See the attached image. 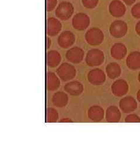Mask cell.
<instances>
[{
  "label": "cell",
  "instance_id": "28",
  "mask_svg": "<svg viewBox=\"0 0 140 157\" xmlns=\"http://www.w3.org/2000/svg\"><path fill=\"white\" fill-rule=\"evenodd\" d=\"M122 1L126 5L130 6L134 4L136 1V0H122Z\"/></svg>",
  "mask_w": 140,
  "mask_h": 157
},
{
  "label": "cell",
  "instance_id": "32",
  "mask_svg": "<svg viewBox=\"0 0 140 157\" xmlns=\"http://www.w3.org/2000/svg\"><path fill=\"white\" fill-rule=\"evenodd\" d=\"M137 98L138 101L140 103V90H138V91L137 92Z\"/></svg>",
  "mask_w": 140,
  "mask_h": 157
},
{
  "label": "cell",
  "instance_id": "15",
  "mask_svg": "<svg viewBox=\"0 0 140 157\" xmlns=\"http://www.w3.org/2000/svg\"><path fill=\"white\" fill-rule=\"evenodd\" d=\"M126 64L130 69L136 71L140 69V52L133 51L126 59Z\"/></svg>",
  "mask_w": 140,
  "mask_h": 157
},
{
  "label": "cell",
  "instance_id": "6",
  "mask_svg": "<svg viewBox=\"0 0 140 157\" xmlns=\"http://www.w3.org/2000/svg\"><path fill=\"white\" fill-rule=\"evenodd\" d=\"M90 25V17L82 12L77 13L72 19L73 28L79 31H83L89 27Z\"/></svg>",
  "mask_w": 140,
  "mask_h": 157
},
{
  "label": "cell",
  "instance_id": "16",
  "mask_svg": "<svg viewBox=\"0 0 140 157\" xmlns=\"http://www.w3.org/2000/svg\"><path fill=\"white\" fill-rule=\"evenodd\" d=\"M64 90L73 96L81 95L84 91V86L78 81L69 82L65 85Z\"/></svg>",
  "mask_w": 140,
  "mask_h": 157
},
{
  "label": "cell",
  "instance_id": "1",
  "mask_svg": "<svg viewBox=\"0 0 140 157\" xmlns=\"http://www.w3.org/2000/svg\"><path fill=\"white\" fill-rule=\"evenodd\" d=\"M74 8L73 4L67 1L60 2L56 8L55 15L61 21H67L73 16Z\"/></svg>",
  "mask_w": 140,
  "mask_h": 157
},
{
  "label": "cell",
  "instance_id": "25",
  "mask_svg": "<svg viewBox=\"0 0 140 157\" xmlns=\"http://www.w3.org/2000/svg\"><path fill=\"white\" fill-rule=\"evenodd\" d=\"M131 15L135 19H140V2H138L133 6L131 10Z\"/></svg>",
  "mask_w": 140,
  "mask_h": 157
},
{
  "label": "cell",
  "instance_id": "11",
  "mask_svg": "<svg viewBox=\"0 0 140 157\" xmlns=\"http://www.w3.org/2000/svg\"><path fill=\"white\" fill-rule=\"evenodd\" d=\"M88 80L90 83L94 85L103 84L106 80L105 72L100 69L96 68L90 71L88 74Z\"/></svg>",
  "mask_w": 140,
  "mask_h": 157
},
{
  "label": "cell",
  "instance_id": "5",
  "mask_svg": "<svg viewBox=\"0 0 140 157\" xmlns=\"http://www.w3.org/2000/svg\"><path fill=\"white\" fill-rule=\"evenodd\" d=\"M111 36L115 38H122L126 35L128 31V26L126 22L122 20H116L111 23L109 28Z\"/></svg>",
  "mask_w": 140,
  "mask_h": 157
},
{
  "label": "cell",
  "instance_id": "3",
  "mask_svg": "<svg viewBox=\"0 0 140 157\" xmlns=\"http://www.w3.org/2000/svg\"><path fill=\"white\" fill-rule=\"evenodd\" d=\"M85 39L90 45L97 46L103 43L104 40V34L100 29L92 28L86 32Z\"/></svg>",
  "mask_w": 140,
  "mask_h": 157
},
{
  "label": "cell",
  "instance_id": "8",
  "mask_svg": "<svg viewBox=\"0 0 140 157\" xmlns=\"http://www.w3.org/2000/svg\"><path fill=\"white\" fill-rule=\"evenodd\" d=\"M62 29V23L58 19L53 17L47 19L46 22V32L49 36H56L60 33Z\"/></svg>",
  "mask_w": 140,
  "mask_h": 157
},
{
  "label": "cell",
  "instance_id": "10",
  "mask_svg": "<svg viewBox=\"0 0 140 157\" xmlns=\"http://www.w3.org/2000/svg\"><path fill=\"white\" fill-rule=\"evenodd\" d=\"M75 36L73 32L66 30L62 32L58 37L57 42L59 46L62 48H68L74 44Z\"/></svg>",
  "mask_w": 140,
  "mask_h": 157
},
{
  "label": "cell",
  "instance_id": "21",
  "mask_svg": "<svg viewBox=\"0 0 140 157\" xmlns=\"http://www.w3.org/2000/svg\"><path fill=\"white\" fill-rule=\"evenodd\" d=\"M46 82L48 90L53 91L57 90L60 85V81L56 74L51 72L47 73Z\"/></svg>",
  "mask_w": 140,
  "mask_h": 157
},
{
  "label": "cell",
  "instance_id": "20",
  "mask_svg": "<svg viewBox=\"0 0 140 157\" xmlns=\"http://www.w3.org/2000/svg\"><path fill=\"white\" fill-rule=\"evenodd\" d=\"M68 97L64 92L58 91L56 93L52 98L53 104L58 108H63L67 105Z\"/></svg>",
  "mask_w": 140,
  "mask_h": 157
},
{
  "label": "cell",
  "instance_id": "13",
  "mask_svg": "<svg viewBox=\"0 0 140 157\" xmlns=\"http://www.w3.org/2000/svg\"><path fill=\"white\" fill-rule=\"evenodd\" d=\"M129 91V85L123 79H118L115 81L112 86L113 94L116 97H121L126 95Z\"/></svg>",
  "mask_w": 140,
  "mask_h": 157
},
{
  "label": "cell",
  "instance_id": "33",
  "mask_svg": "<svg viewBox=\"0 0 140 157\" xmlns=\"http://www.w3.org/2000/svg\"><path fill=\"white\" fill-rule=\"evenodd\" d=\"M138 81H139V82L140 83V73H139V75H138Z\"/></svg>",
  "mask_w": 140,
  "mask_h": 157
},
{
  "label": "cell",
  "instance_id": "14",
  "mask_svg": "<svg viewBox=\"0 0 140 157\" xmlns=\"http://www.w3.org/2000/svg\"><path fill=\"white\" fill-rule=\"evenodd\" d=\"M127 53V49L123 43H118L113 45L110 50L112 57L116 60L123 59Z\"/></svg>",
  "mask_w": 140,
  "mask_h": 157
},
{
  "label": "cell",
  "instance_id": "7",
  "mask_svg": "<svg viewBox=\"0 0 140 157\" xmlns=\"http://www.w3.org/2000/svg\"><path fill=\"white\" fill-rule=\"evenodd\" d=\"M84 51L79 47H74L67 51L66 57L69 62L78 64L82 61L84 58Z\"/></svg>",
  "mask_w": 140,
  "mask_h": 157
},
{
  "label": "cell",
  "instance_id": "2",
  "mask_svg": "<svg viewBox=\"0 0 140 157\" xmlns=\"http://www.w3.org/2000/svg\"><path fill=\"white\" fill-rule=\"evenodd\" d=\"M105 61V55L102 51L94 48L88 51L85 62L89 67H98L101 65Z\"/></svg>",
  "mask_w": 140,
  "mask_h": 157
},
{
  "label": "cell",
  "instance_id": "22",
  "mask_svg": "<svg viewBox=\"0 0 140 157\" xmlns=\"http://www.w3.org/2000/svg\"><path fill=\"white\" fill-rule=\"evenodd\" d=\"M106 73L107 76L110 79H115L120 76L122 69L118 63L112 62L107 65Z\"/></svg>",
  "mask_w": 140,
  "mask_h": 157
},
{
  "label": "cell",
  "instance_id": "12",
  "mask_svg": "<svg viewBox=\"0 0 140 157\" xmlns=\"http://www.w3.org/2000/svg\"><path fill=\"white\" fill-rule=\"evenodd\" d=\"M119 106L122 112L130 113L137 109V102L133 97L126 96L120 100Z\"/></svg>",
  "mask_w": 140,
  "mask_h": 157
},
{
  "label": "cell",
  "instance_id": "26",
  "mask_svg": "<svg viewBox=\"0 0 140 157\" xmlns=\"http://www.w3.org/2000/svg\"><path fill=\"white\" fill-rule=\"evenodd\" d=\"M57 0H46V9L48 12L52 11L56 8Z\"/></svg>",
  "mask_w": 140,
  "mask_h": 157
},
{
  "label": "cell",
  "instance_id": "18",
  "mask_svg": "<svg viewBox=\"0 0 140 157\" xmlns=\"http://www.w3.org/2000/svg\"><path fill=\"white\" fill-rule=\"evenodd\" d=\"M104 110L98 105H94L90 107L88 115L90 119L94 122H100L104 118Z\"/></svg>",
  "mask_w": 140,
  "mask_h": 157
},
{
  "label": "cell",
  "instance_id": "29",
  "mask_svg": "<svg viewBox=\"0 0 140 157\" xmlns=\"http://www.w3.org/2000/svg\"><path fill=\"white\" fill-rule=\"evenodd\" d=\"M135 32L137 34L140 36V21L138 22L135 25Z\"/></svg>",
  "mask_w": 140,
  "mask_h": 157
},
{
  "label": "cell",
  "instance_id": "27",
  "mask_svg": "<svg viewBox=\"0 0 140 157\" xmlns=\"http://www.w3.org/2000/svg\"><path fill=\"white\" fill-rule=\"evenodd\" d=\"M125 122L127 123H139L140 122V118L136 114H130L125 119Z\"/></svg>",
  "mask_w": 140,
  "mask_h": 157
},
{
  "label": "cell",
  "instance_id": "23",
  "mask_svg": "<svg viewBox=\"0 0 140 157\" xmlns=\"http://www.w3.org/2000/svg\"><path fill=\"white\" fill-rule=\"evenodd\" d=\"M58 119V113L54 108H48L46 111V122L49 123L56 122Z\"/></svg>",
  "mask_w": 140,
  "mask_h": 157
},
{
  "label": "cell",
  "instance_id": "24",
  "mask_svg": "<svg viewBox=\"0 0 140 157\" xmlns=\"http://www.w3.org/2000/svg\"><path fill=\"white\" fill-rule=\"evenodd\" d=\"M99 0H82V4L85 8L92 10L98 5Z\"/></svg>",
  "mask_w": 140,
  "mask_h": 157
},
{
  "label": "cell",
  "instance_id": "19",
  "mask_svg": "<svg viewBox=\"0 0 140 157\" xmlns=\"http://www.w3.org/2000/svg\"><path fill=\"white\" fill-rule=\"evenodd\" d=\"M46 60L49 67H56L60 65L62 61V56L57 51H49L47 53Z\"/></svg>",
  "mask_w": 140,
  "mask_h": 157
},
{
  "label": "cell",
  "instance_id": "31",
  "mask_svg": "<svg viewBox=\"0 0 140 157\" xmlns=\"http://www.w3.org/2000/svg\"><path fill=\"white\" fill-rule=\"evenodd\" d=\"M60 122H73L72 120L69 119V118H66V119H62V120H60V121H59Z\"/></svg>",
  "mask_w": 140,
  "mask_h": 157
},
{
  "label": "cell",
  "instance_id": "30",
  "mask_svg": "<svg viewBox=\"0 0 140 157\" xmlns=\"http://www.w3.org/2000/svg\"><path fill=\"white\" fill-rule=\"evenodd\" d=\"M51 44V42L50 39L49 37H47L46 38V48H47V49H48L50 47Z\"/></svg>",
  "mask_w": 140,
  "mask_h": 157
},
{
  "label": "cell",
  "instance_id": "17",
  "mask_svg": "<svg viewBox=\"0 0 140 157\" xmlns=\"http://www.w3.org/2000/svg\"><path fill=\"white\" fill-rule=\"evenodd\" d=\"M121 112L118 107L112 105L107 108L106 112V119L108 122L116 123L120 121Z\"/></svg>",
  "mask_w": 140,
  "mask_h": 157
},
{
  "label": "cell",
  "instance_id": "9",
  "mask_svg": "<svg viewBox=\"0 0 140 157\" xmlns=\"http://www.w3.org/2000/svg\"><path fill=\"white\" fill-rule=\"evenodd\" d=\"M110 15L114 17H123L126 12V7L123 2L120 0H113L109 6Z\"/></svg>",
  "mask_w": 140,
  "mask_h": 157
},
{
  "label": "cell",
  "instance_id": "4",
  "mask_svg": "<svg viewBox=\"0 0 140 157\" xmlns=\"http://www.w3.org/2000/svg\"><path fill=\"white\" fill-rule=\"evenodd\" d=\"M57 74L62 80L66 82L72 80L76 76V69L67 62L61 64L56 71Z\"/></svg>",
  "mask_w": 140,
  "mask_h": 157
}]
</instances>
